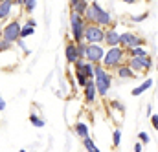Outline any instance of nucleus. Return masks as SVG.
Listing matches in <instances>:
<instances>
[{"instance_id":"obj_1","label":"nucleus","mask_w":158,"mask_h":152,"mask_svg":"<svg viewBox=\"0 0 158 152\" xmlns=\"http://www.w3.org/2000/svg\"><path fill=\"white\" fill-rule=\"evenodd\" d=\"M125 57H127V53H125V48L123 46H112V48H109L105 51V57H103V62L101 64L107 70H116L119 64L123 62Z\"/></svg>"},{"instance_id":"obj_2","label":"nucleus","mask_w":158,"mask_h":152,"mask_svg":"<svg viewBox=\"0 0 158 152\" xmlns=\"http://www.w3.org/2000/svg\"><path fill=\"white\" fill-rule=\"evenodd\" d=\"M86 20L83 15L76 13L74 9L70 11V31H72V40L74 42H81L85 40V30H86Z\"/></svg>"},{"instance_id":"obj_3","label":"nucleus","mask_w":158,"mask_h":152,"mask_svg":"<svg viewBox=\"0 0 158 152\" xmlns=\"http://www.w3.org/2000/svg\"><path fill=\"white\" fill-rule=\"evenodd\" d=\"M85 40L88 44H103V40H105V28L98 26V24H86Z\"/></svg>"},{"instance_id":"obj_4","label":"nucleus","mask_w":158,"mask_h":152,"mask_svg":"<svg viewBox=\"0 0 158 152\" xmlns=\"http://www.w3.org/2000/svg\"><path fill=\"white\" fill-rule=\"evenodd\" d=\"M129 66L136 74H147L153 68V59H151V55H145V57H129Z\"/></svg>"},{"instance_id":"obj_5","label":"nucleus","mask_w":158,"mask_h":152,"mask_svg":"<svg viewBox=\"0 0 158 152\" xmlns=\"http://www.w3.org/2000/svg\"><path fill=\"white\" fill-rule=\"evenodd\" d=\"M20 28H22V22L19 20H9L4 28H2V38H7L11 42H17L20 38Z\"/></svg>"},{"instance_id":"obj_6","label":"nucleus","mask_w":158,"mask_h":152,"mask_svg":"<svg viewBox=\"0 0 158 152\" xmlns=\"http://www.w3.org/2000/svg\"><path fill=\"white\" fill-rule=\"evenodd\" d=\"M119 46H123V48L145 46V38H142L140 35H134L132 31H125V33H119Z\"/></svg>"},{"instance_id":"obj_7","label":"nucleus","mask_w":158,"mask_h":152,"mask_svg":"<svg viewBox=\"0 0 158 152\" xmlns=\"http://www.w3.org/2000/svg\"><path fill=\"white\" fill-rule=\"evenodd\" d=\"M103 57H105V50H103L101 44H88V48H86V57H85L86 61L98 64V62H103Z\"/></svg>"},{"instance_id":"obj_8","label":"nucleus","mask_w":158,"mask_h":152,"mask_svg":"<svg viewBox=\"0 0 158 152\" xmlns=\"http://www.w3.org/2000/svg\"><path fill=\"white\" fill-rule=\"evenodd\" d=\"M101 11H103V7H101L96 0H92V2L88 4L86 13H85L83 17H85V20H86L88 24H96V22H98V18H99V15H101Z\"/></svg>"},{"instance_id":"obj_9","label":"nucleus","mask_w":158,"mask_h":152,"mask_svg":"<svg viewBox=\"0 0 158 152\" xmlns=\"http://www.w3.org/2000/svg\"><path fill=\"white\" fill-rule=\"evenodd\" d=\"M109 48H112V46H119V33L116 28H105V40H103Z\"/></svg>"},{"instance_id":"obj_10","label":"nucleus","mask_w":158,"mask_h":152,"mask_svg":"<svg viewBox=\"0 0 158 152\" xmlns=\"http://www.w3.org/2000/svg\"><path fill=\"white\" fill-rule=\"evenodd\" d=\"M64 57H66V62H68V64H74V62L79 59L77 44H76L74 40L66 44V48H64Z\"/></svg>"},{"instance_id":"obj_11","label":"nucleus","mask_w":158,"mask_h":152,"mask_svg":"<svg viewBox=\"0 0 158 152\" xmlns=\"http://www.w3.org/2000/svg\"><path fill=\"white\" fill-rule=\"evenodd\" d=\"M116 75H118L119 79H136L138 74L129 66V62H121L118 68H116Z\"/></svg>"},{"instance_id":"obj_12","label":"nucleus","mask_w":158,"mask_h":152,"mask_svg":"<svg viewBox=\"0 0 158 152\" xmlns=\"http://www.w3.org/2000/svg\"><path fill=\"white\" fill-rule=\"evenodd\" d=\"M98 99V90H96V81L90 79L88 84L85 86V101L86 103H94Z\"/></svg>"},{"instance_id":"obj_13","label":"nucleus","mask_w":158,"mask_h":152,"mask_svg":"<svg viewBox=\"0 0 158 152\" xmlns=\"http://www.w3.org/2000/svg\"><path fill=\"white\" fill-rule=\"evenodd\" d=\"M13 6H15V0H2L0 2V20H7L11 17Z\"/></svg>"},{"instance_id":"obj_14","label":"nucleus","mask_w":158,"mask_h":152,"mask_svg":"<svg viewBox=\"0 0 158 152\" xmlns=\"http://www.w3.org/2000/svg\"><path fill=\"white\" fill-rule=\"evenodd\" d=\"M125 53H127V57H145V55H149V51H147L143 46H132V48H125Z\"/></svg>"},{"instance_id":"obj_15","label":"nucleus","mask_w":158,"mask_h":152,"mask_svg":"<svg viewBox=\"0 0 158 152\" xmlns=\"http://www.w3.org/2000/svg\"><path fill=\"white\" fill-rule=\"evenodd\" d=\"M153 82H155V81H153V79L149 77V79H145V81H143L142 84H138L136 88H132V92H131V94H132V97H138V95H142V94H143L145 90H149V88L153 86Z\"/></svg>"},{"instance_id":"obj_16","label":"nucleus","mask_w":158,"mask_h":152,"mask_svg":"<svg viewBox=\"0 0 158 152\" xmlns=\"http://www.w3.org/2000/svg\"><path fill=\"white\" fill-rule=\"evenodd\" d=\"M74 132H76V136H79L81 139L86 138V136H88V125H86V123H76Z\"/></svg>"},{"instance_id":"obj_17","label":"nucleus","mask_w":158,"mask_h":152,"mask_svg":"<svg viewBox=\"0 0 158 152\" xmlns=\"http://www.w3.org/2000/svg\"><path fill=\"white\" fill-rule=\"evenodd\" d=\"M72 9L79 13V15H85L86 13V9H88V0H77L74 6H72Z\"/></svg>"},{"instance_id":"obj_18","label":"nucleus","mask_w":158,"mask_h":152,"mask_svg":"<svg viewBox=\"0 0 158 152\" xmlns=\"http://www.w3.org/2000/svg\"><path fill=\"white\" fill-rule=\"evenodd\" d=\"M35 33V26H30V24H22V28H20V38H28L30 35H33Z\"/></svg>"},{"instance_id":"obj_19","label":"nucleus","mask_w":158,"mask_h":152,"mask_svg":"<svg viewBox=\"0 0 158 152\" xmlns=\"http://www.w3.org/2000/svg\"><path fill=\"white\" fill-rule=\"evenodd\" d=\"M83 147H85L86 150H90V152H98V150H99V149L96 147V143H94V139H92L90 136L83 138Z\"/></svg>"},{"instance_id":"obj_20","label":"nucleus","mask_w":158,"mask_h":152,"mask_svg":"<svg viewBox=\"0 0 158 152\" xmlns=\"http://www.w3.org/2000/svg\"><path fill=\"white\" fill-rule=\"evenodd\" d=\"M30 123H31L33 126H37V128H42V126H44V119L39 117L37 114H30Z\"/></svg>"},{"instance_id":"obj_21","label":"nucleus","mask_w":158,"mask_h":152,"mask_svg":"<svg viewBox=\"0 0 158 152\" xmlns=\"http://www.w3.org/2000/svg\"><path fill=\"white\" fill-rule=\"evenodd\" d=\"M13 44H15V42H11V40H7V38H0V53L9 51V50L13 48Z\"/></svg>"},{"instance_id":"obj_22","label":"nucleus","mask_w":158,"mask_h":152,"mask_svg":"<svg viewBox=\"0 0 158 152\" xmlns=\"http://www.w3.org/2000/svg\"><path fill=\"white\" fill-rule=\"evenodd\" d=\"M119 143H121V130L116 128V130H114V134H112V149H118Z\"/></svg>"},{"instance_id":"obj_23","label":"nucleus","mask_w":158,"mask_h":152,"mask_svg":"<svg viewBox=\"0 0 158 152\" xmlns=\"http://www.w3.org/2000/svg\"><path fill=\"white\" fill-rule=\"evenodd\" d=\"M77 44V51H79V57H86V48H88V42L86 40H81V42H76Z\"/></svg>"},{"instance_id":"obj_24","label":"nucleus","mask_w":158,"mask_h":152,"mask_svg":"<svg viewBox=\"0 0 158 152\" xmlns=\"http://www.w3.org/2000/svg\"><path fill=\"white\" fill-rule=\"evenodd\" d=\"M76 81H77L79 86H83V88H85V86L88 84V81H90V79L85 75V74H81V72H76Z\"/></svg>"},{"instance_id":"obj_25","label":"nucleus","mask_w":158,"mask_h":152,"mask_svg":"<svg viewBox=\"0 0 158 152\" xmlns=\"http://www.w3.org/2000/svg\"><path fill=\"white\" fill-rule=\"evenodd\" d=\"M35 6H37V0H26V4H24V11L30 15V13L35 9Z\"/></svg>"},{"instance_id":"obj_26","label":"nucleus","mask_w":158,"mask_h":152,"mask_svg":"<svg viewBox=\"0 0 158 152\" xmlns=\"http://www.w3.org/2000/svg\"><path fill=\"white\" fill-rule=\"evenodd\" d=\"M15 44H17V46H19V48H20V50L24 51V55H28V53H31V51L28 50V46H26V38H19V40H17Z\"/></svg>"},{"instance_id":"obj_27","label":"nucleus","mask_w":158,"mask_h":152,"mask_svg":"<svg viewBox=\"0 0 158 152\" xmlns=\"http://www.w3.org/2000/svg\"><path fill=\"white\" fill-rule=\"evenodd\" d=\"M147 17H149V11H143L142 15H136V17H132L131 20H132V22H142V20H145Z\"/></svg>"},{"instance_id":"obj_28","label":"nucleus","mask_w":158,"mask_h":152,"mask_svg":"<svg viewBox=\"0 0 158 152\" xmlns=\"http://www.w3.org/2000/svg\"><path fill=\"white\" fill-rule=\"evenodd\" d=\"M138 139H140L142 143H149V141H151V139H149V134H147V132H140V134H138Z\"/></svg>"},{"instance_id":"obj_29","label":"nucleus","mask_w":158,"mask_h":152,"mask_svg":"<svg viewBox=\"0 0 158 152\" xmlns=\"http://www.w3.org/2000/svg\"><path fill=\"white\" fill-rule=\"evenodd\" d=\"M151 125H153L155 130H158V115L156 114H151Z\"/></svg>"},{"instance_id":"obj_30","label":"nucleus","mask_w":158,"mask_h":152,"mask_svg":"<svg viewBox=\"0 0 158 152\" xmlns=\"http://www.w3.org/2000/svg\"><path fill=\"white\" fill-rule=\"evenodd\" d=\"M134 152H142V141L140 143H134Z\"/></svg>"},{"instance_id":"obj_31","label":"nucleus","mask_w":158,"mask_h":152,"mask_svg":"<svg viewBox=\"0 0 158 152\" xmlns=\"http://www.w3.org/2000/svg\"><path fill=\"white\" fill-rule=\"evenodd\" d=\"M26 24H30V26H35L37 22H35V20L31 18V17H28V18H26Z\"/></svg>"},{"instance_id":"obj_32","label":"nucleus","mask_w":158,"mask_h":152,"mask_svg":"<svg viewBox=\"0 0 158 152\" xmlns=\"http://www.w3.org/2000/svg\"><path fill=\"white\" fill-rule=\"evenodd\" d=\"M4 110H6V101L0 97V112H4Z\"/></svg>"},{"instance_id":"obj_33","label":"nucleus","mask_w":158,"mask_h":152,"mask_svg":"<svg viewBox=\"0 0 158 152\" xmlns=\"http://www.w3.org/2000/svg\"><path fill=\"white\" fill-rule=\"evenodd\" d=\"M15 4H17V6H20V7H24V4H26V0H15Z\"/></svg>"},{"instance_id":"obj_34","label":"nucleus","mask_w":158,"mask_h":152,"mask_svg":"<svg viewBox=\"0 0 158 152\" xmlns=\"http://www.w3.org/2000/svg\"><path fill=\"white\" fill-rule=\"evenodd\" d=\"M121 2H125V4H131V6H132V4H136L138 0H121Z\"/></svg>"},{"instance_id":"obj_35","label":"nucleus","mask_w":158,"mask_h":152,"mask_svg":"<svg viewBox=\"0 0 158 152\" xmlns=\"http://www.w3.org/2000/svg\"><path fill=\"white\" fill-rule=\"evenodd\" d=\"M76 2H77V0H70V6H74V4H76Z\"/></svg>"},{"instance_id":"obj_36","label":"nucleus","mask_w":158,"mask_h":152,"mask_svg":"<svg viewBox=\"0 0 158 152\" xmlns=\"http://www.w3.org/2000/svg\"><path fill=\"white\" fill-rule=\"evenodd\" d=\"M156 70H158V59H156Z\"/></svg>"}]
</instances>
